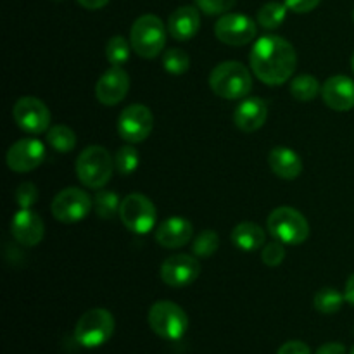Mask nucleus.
Instances as JSON below:
<instances>
[{
  "label": "nucleus",
  "instance_id": "39",
  "mask_svg": "<svg viewBox=\"0 0 354 354\" xmlns=\"http://www.w3.org/2000/svg\"><path fill=\"white\" fill-rule=\"evenodd\" d=\"M344 296H346V301H348L351 306H354V273L351 277L348 279V282H346V289H344Z\"/></svg>",
  "mask_w": 354,
  "mask_h": 354
},
{
  "label": "nucleus",
  "instance_id": "32",
  "mask_svg": "<svg viewBox=\"0 0 354 354\" xmlns=\"http://www.w3.org/2000/svg\"><path fill=\"white\" fill-rule=\"evenodd\" d=\"M261 259L270 268L280 266L283 263V259H286V244H282L280 241L266 244L261 251Z\"/></svg>",
  "mask_w": 354,
  "mask_h": 354
},
{
  "label": "nucleus",
  "instance_id": "36",
  "mask_svg": "<svg viewBox=\"0 0 354 354\" xmlns=\"http://www.w3.org/2000/svg\"><path fill=\"white\" fill-rule=\"evenodd\" d=\"M277 354H311V349L303 341H289L277 351Z\"/></svg>",
  "mask_w": 354,
  "mask_h": 354
},
{
  "label": "nucleus",
  "instance_id": "19",
  "mask_svg": "<svg viewBox=\"0 0 354 354\" xmlns=\"http://www.w3.org/2000/svg\"><path fill=\"white\" fill-rule=\"evenodd\" d=\"M266 118H268V107L265 100L259 97H248L235 109L234 123L241 131L252 133L266 123Z\"/></svg>",
  "mask_w": 354,
  "mask_h": 354
},
{
  "label": "nucleus",
  "instance_id": "16",
  "mask_svg": "<svg viewBox=\"0 0 354 354\" xmlns=\"http://www.w3.org/2000/svg\"><path fill=\"white\" fill-rule=\"evenodd\" d=\"M45 225L31 209H19L10 221V234L24 248H35L44 239Z\"/></svg>",
  "mask_w": 354,
  "mask_h": 354
},
{
  "label": "nucleus",
  "instance_id": "17",
  "mask_svg": "<svg viewBox=\"0 0 354 354\" xmlns=\"http://www.w3.org/2000/svg\"><path fill=\"white\" fill-rule=\"evenodd\" d=\"M322 97L330 109L339 113L354 109V80L344 75L332 76L322 86Z\"/></svg>",
  "mask_w": 354,
  "mask_h": 354
},
{
  "label": "nucleus",
  "instance_id": "37",
  "mask_svg": "<svg viewBox=\"0 0 354 354\" xmlns=\"http://www.w3.org/2000/svg\"><path fill=\"white\" fill-rule=\"evenodd\" d=\"M317 354H348L346 346L341 342H327V344L320 346Z\"/></svg>",
  "mask_w": 354,
  "mask_h": 354
},
{
  "label": "nucleus",
  "instance_id": "9",
  "mask_svg": "<svg viewBox=\"0 0 354 354\" xmlns=\"http://www.w3.org/2000/svg\"><path fill=\"white\" fill-rule=\"evenodd\" d=\"M93 207V201L90 199L85 190L78 187L62 189L52 201L50 211L54 218L61 223H78L85 220Z\"/></svg>",
  "mask_w": 354,
  "mask_h": 354
},
{
  "label": "nucleus",
  "instance_id": "27",
  "mask_svg": "<svg viewBox=\"0 0 354 354\" xmlns=\"http://www.w3.org/2000/svg\"><path fill=\"white\" fill-rule=\"evenodd\" d=\"M287 9L286 3L280 2H268L258 10V24L265 30H277L280 24L286 21Z\"/></svg>",
  "mask_w": 354,
  "mask_h": 354
},
{
  "label": "nucleus",
  "instance_id": "10",
  "mask_svg": "<svg viewBox=\"0 0 354 354\" xmlns=\"http://www.w3.org/2000/svg\"><path fill=\"white\" fill-rule=\"evenodd\" d=\"M154 128L152 111L144 104H131L121 111L118 118V133L128 144H140Z\"/></svg>",
  "mask_w": 354,
  "mask_h": 354
},
{
  "label": "nucleus",
  "instance_id": "1",
  "mask_svg": "<svg viewBox=\"0 0 354 354\" xmlns=\"http://www.w3.org/2000/svg\"><path fill=\"white\" fill-rule=\"evenodd\" d=\"M251 69L265 85H283L292 78L297 66L296 48L286 38L265 35L258 38L251 50Z\"/></svg>",
  "mask_w": 354,
  "mask_h": 354
},
{
  "label": "nucleus",
  "instance_id": "34",
  "mask_svg": "<svg viewBox=\"0 0 354 354\" xmlns=\"http://www.w3.org/2000/svg\"><path fill=\"white\" fill-rule=\"evenodd\" d=\"M237 0H196L197 7L207 16H223L234 9Z\"/></svg>",
  "mask_w": 354,
  "mask_h": 354
},
{
  "label": "nucleus",
  "instance_id": "6",
  "mask_svg": "<svg viewBox=\"0 0 354 354\" xmlns=\"http://www.w3.org/2000/svg\"><path fill=\"white\" fill-rule=\"evenodd\" d=\"M268 232L286 245H299L310 237V223L303 213L289 206H280L270 213Z\"/></svg>",
  "mask_w": 354,
  "mask_h": 354
},
{
  "label": "nucleus",
  "instance_id": "42",
  "mask_svg": "<svg viewBox=\"0 0 354 354\" xmlns=\"http://www.w3.org/2000/svg\"><path fill=\"white\" fill-rule=\"evenodd\" d=\"M55 2H62V0H55Z\"/></svg>",
  "mask_w": 354,
  "mask_h": 354
},
{
  "label": "nucleus",
  "instance_id": "30",
  "mask_svg": "<svg viewBox=\"0 0 354 354\" xmlns=\"http://www.w3.org/2000/svg\"><path fill=\"white\" fill-rule=\"evenodd\" d=\"M220 248V237L214 230H203L194 237L192 251L197 258H209Z\"/></svg>",
  "mask_w": 354,
  "mask_h": 354
},
{
  "label": "nucleus",
  "instance_id": "21",
  "mask_svg": "<svg viewBox=\"0 0 354 354\" xmlns=\"http://www.w3.org/2000/svg\"><path fill=\"white\" fill-rule=\"evenodd\" d=\"M268 165L272 171L282 180H296L303 173V159L290 147H273L268 154Z\"/></svg>",
  "mask_w": 354,
  "mask_h": 354
},
{
  "label": "nucleus",
  "instance_id": "3",
  "mask_svg": "<svg viewBox=\"0 0 354 354\" xmlns=\"http://www.w3.org/2000/svg\"><path fill=\"white\" fill-rule=\"evenodd\" d=\"M114 171V158L102 145H90L76 159V176L85 187L104 189Z\"/></svg>",
  "mask_w": 354,
  "mask_h": 354
},
{
  "label": "nucleus",
  "instance_id": "14",
  "mask_svg": "<svg viewBox=\"0 0 354 354\" xmlns=\"http://www.w3.org/2000/svg\"><path fill=\"white\" fill-rule=\"evenodd\" d=\"M45 159V145L38 138H21L14 142L6 154L9 169L16 173H28L37 169Z\"/></svg>",
  "mask_w": 354,
  "mask_h": 354
},
{
  "label": "nucleus",
  "instance_id": "33",
  "mask_svg": "<svg viewBox=\"0 0 354 354\" xmlns=\"http://www.w3.org/2000/svg\"><path fill=\"white\" fill-rule=\"evenodd\" d=\"M16 203L21 209H31L38 201V189L35 183L24 182L16 189Z\"/></svg>",
  "mask_w": 354,
  "mask_h": 354
},
{
  "label": "nucleus",
  "instance_id": "20",
  "mask_svg": "<svg viewBox=\"0 0 354 354\" xmlns=\"http://www.w3.org/2000/svg\"><path fill=\"white\" fill-rule=\"evenodd\" d=\"M201 28V14L196 7L183 6L171 12L168 19V31L175 40L189 41Z\"/></svg>",
  "mask_w": 354,
  "mask_h": 354
},
{
  "label": "nucleus",
  "instance_id": "11",
  "mask_svg": "<svg viewBox=\"0 0 354 354\" xmlns=\"http://www.w3.org/2000/svg\"><path fill=\"white\" fill-rule=\"evenodd\" d=\"M214 35L230 47H244L258 35V24L251 17L237 12H227L214 24Z\"/></svg>",
  "mask_w": 354,
  "mask_h": 354
},
{
  "label": "nucleus",
  "instance_id": "38",
  "mask_svg": "<svg viewBox=\"0 0 354 354\" xmlns=\"http://www.w3.org/2000/svg\"><path fill=\"white\" fill-rule=\"evenodd\" d=\"M76 2H78L82 7H85V9L97 10V9H102V7H106L107 3H109V0H76Z\"/></svg>",
  "mask_w": 354,
  "mask_h": 354
},
{
  "label": "nucleus",
  "instance_id": "18",
  "mask_svg": "<svg viewBox=\"0 0 354 354\" xmlns=\"http://www.w3.org/2000/svg\"><path fill=\"white\" fill-rule=\"evenodd\" d=\"M194 237V227L187 218L169 216L156 230V241L161 248L178 249L189 244Z\"/></svg>",
  "mask_w": 354,
  "mask_h": 354
},
{
  "label": "nucleus",
  "instance_id": "13",
  "mask_svg": "<svg viewBox=\"0 0 354 354\" xmlns=\"http://www.w3.org/2000/svg\"><path fill=\"white\" fill-rule=\"evenodd\" d=\"M161 280L173 289H183L196 282L201 275V263L190 254L169 256L159 270Z\"/></svg>",
  "mask_w": 354,
  "mask_h": 354
},
{
  "label": "nucleus",
  "instance_id": "5",
  "mask_svg": "<svg viewBox=\"0 0 354 354\" xmlns=\"http://www.w3.org/2000/svg\"><path fill=\"white\" fill-rule=\"evenodd\" d=\"M147 322L152 332L166 341H178L189 330V317L185 310L173 301H158L152 304Z\"/></svg>",
  "mask_w": 354,
  "mask_h": 354
},
{
  "label": "nucleus",
  "instance_id": "2",
  "mask_svg": "<svg viewBox=\"0 0 354 354\" xmlns=\"http://www.w3.org/2000/svg\"><path fill=\"white\" fill-rule=\"evenodd\" d=\"M209 86L214 95L227 100L244 99L252 90V76L239 61H225L214 66L209 75Z\"/></svg>",
  "mask_w": 354,
  "mask_h": 354
},
{
  "label": "nucleus",
  "instance_id": "28",
  "mask_svg": "<svg viewBox=\"0 0 354 354\" xmlns=\"http://www.w3.org/2000/svg\"><path fill=\"white\" fill-rule=\"evenodd\" d=\"M138 162H140V154L131 144L123 145L114 154V168L121 176H130L131 173L137 171Z\"/></svg>",
  "mask_w": 354,
  "mask_h": 354
},
{
  "label": "nucleus",
  "instance_id": "23",
  "mask_svg": "<svg viewBox=\"0 0 354 354\" xmlns=\"http://www.w3.org/2000/svg\"><path fill=\"white\" fill-rule=\"evenodd\" d=\"M344 301L346 296L341 290H337L335 287H324L315 294L313 304L315 310L320 311L322 315H334L341 310Z\"/></svg>",
  "mask_w": 354,
  "mask_h": 354
},
{
  "label": "nucleus",
  "instance_id": "35",
  "mask_svg": "<svg viewBox=\"0 0 354 354\" xmlns=\"http://www.w3.org/2000/svg\"><path fill=\"white\" fill-rule=\"evenodd\" d=\"M320 2L322 0H283V3L296 14L311 12V10L320 6Z\"/></svg>",
  "mask_w": 354,
  "mask_h": 354
},
{
  "label": "nucleus",
  "instance_id": "25",
  "mask_svg": "<svg viewBox=\"0 0 354 354\" xmlns=\"http://www.w3.org/2000/svg\"><path fill=\"white\" fill-rule=\"evenodd\" d=\"M322 92V86L313 75H299L290 82V93L294 99L301 102H310L317 99L318 93Z\"/></svg>",
  "mask_w": 354,
  "mask_h": 354
},
{
  "label": "nucleus",
  "instance_id": "12",
  "mask_svg": "<svg viewBox=\"0 0 354 354\" xmlns=\"http://www.w3.org/2000/svg\"><path fill=\"white\" fill-rule=\"evenodd\" d=\"M12 118L17 127L30 135H40L50 128V111L37 97H21L12 107Z\"/></svg>",
  "mask_w": 354,
  "mask_h": 354
},
{
  "label": "nucleus",
  "instance_id": "8",
  "mask_svg": "<svg viewBox=\"0 0 354 354\" xmlns=\"http://www.w3.org/2000/svg\"><path fill=\"white\" fill-rule=\"evenodd\" d=\"M118 216L128 230L137 235H145L154 228L158 211L154 203L144 194H130L121 201Z\"/></svg>",
  "mask_w": 354,
  "mask_h": 354
},
{
  "label": "nucleus",
  "instance_id": "24",
  "mask_svg": "<svg viewBox=\"0 0 354 354\" xmlns=\"http://www.w3.org/2000/svg\"><path fill=\"white\" fill-rule=\"evenodd\" d=\"M47 144L54 149L55 152H71L76 147V135L66 124H55V127L48 128L47 131Z\"/></svg>",
  "mask_w": 354,
  "mask_h": 354
},
{
  "label": "nucleus",
  "instance_id": "29",
  "mask_svg": "<svg viewBox=\"0 0 354 354\" xmlns=\"http://www.w3.org/2000/svg\"><path fill=\"white\" fill-rule=\"evenodd\" d=\"M131 44H128L127 38L116 35V37L111 38L106 45V59L109 61L111 66H123L124 62L130 59Z\"/></svg>",
  "mask_w": 354,
  "mask_h": 354
},
{
  "label": "nucleus",
  "instance_id": "43",
  "mask_svg": "<svg viewBox=\"0 0 354 354\" xmlns=\"http://www.w3.org/2000/svg\"><path fill=\"white\" fill-rule=\"evenodd\" d=\"M353 19H354V10H353Z\"/></svg>",
  "mask_w": 354,
  "mask_h": 354
},
{
  "label": "nucleus",
  "instance_id": "41",
  "mask_svg": "<svg viewBox=\"0 0 354 354\" xmlns=\"http://www.w3.org/2000/svg\"><path fill=\"white\" fill-rule=\"evenodd\" d=\"M349 354H354V348H353V349H351V353H349Z\"/></svg>",
  "mask_w": 354,
  "mask_h": 354
},
{
  "label": "nucleus",
  "instance_id": "31",
  "mask_svg": "<svg viewBox=\"0 0 354 354\" xmlns=\"http://www.w3.org/2000/svg\"><path fill=\"white\" fill-rule=\"evenodd\" d=\"M162 68L169 75H183L190 68V57L182 48H169L162 55Z\"/></svg>",
  "mask_w": 354,
  "mask_h": 354
},
{
  "label": "nucleus",
  "instance_id": "4",
  "mask_svg": "<svg viewBox=\"0 0 354 354\" xmlns=\"http://www.w3.org/2000/svg\"><path fill=\"white\" fill-rule=\"evenodd\" d=\"M131 48L144 59H154L165 50L166 26L156 14H144L135 19L130 31Z\"/></svg>",
  "mask_w": 354,
  "mask_h": 354
},
{
  "label": "nucleus",
  "instance_id": "15",
  "mask_svg": "<svg viewBox=\"0 0 354 354\" xmlns=\"http://www.w3.org/2000/svg\"><path fill=\"white\" fill-rule=\"evenodd\" d=\"M130 90V76L121 66H111L95 85V97L102 106H116Z\"/></svg>",
  "mask_w": 354,
  "mask_h": 354
},
{
  "label": "nucleus",
  "instance_id": "26",
  "mask_svg": "<svg viewBox=\"0 0 354 354\" xmlns=\"http://www.w3.org/2000/svg\"><path fill=\"white\" fill-rule=\"evenodd\" d=\"M93 207H95V213L99 214V218H102V220H111V218H114L116 214H120L121 201L116 192L99 189L95 192V197H93Z\"/></svg>",
  "mask_w": 354,
  "mask_h": 354
},
{
  "label": "nucleus",
  "instance_id": "22",
  "mask_svg": "<svg viewBox=\"0 0 354 354\" xmlns=\"http://www.w3.org/2000/svg\"><path fill=\"white\" fill-rule=\"evenodd\" d=\"M230 239L235 248L242 249L245 252H252L265 245L266 235L259 225L252 223V221H242L232 230Z\"/></svg>",
  "mask_w": 354,
  "mask_h": 354
},
{
  "label": "nucleus",
  "instance_id": "40",
  "mask_svg": "<svg viewBox=\"0 0 354 354\" xmlns=\"http://www.w3.org/2000/svg\"><path fill=\"white\" fill-rule=\"evenodd\" d=\"M351 69H353V75H354V54H353V57H351Z\"/></svg>",
  "mask_w": 354,
  "mask_h": 354
},
{
  "label": "nucleus",
  "instance_id": "7",
  "mask_svg": "<svg viewBox=\"0 0 354 354\" xmlns=\"http://www.w3.org/2000/svg\"><path fill=\"white\" fill-rule=\"evenodd\" d=\"M114 327H116V322L111 311L104 308H93L83 313L76 322L75 339L83 348H99L113 337Z\"/></svg>",
  "mask_w": 354,
  "mask_h": 354
}]
</instances>
